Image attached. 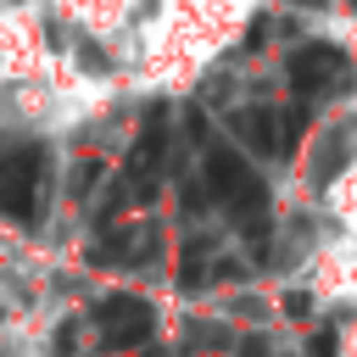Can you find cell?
<instances>
[{
    "instance_id": "cell-1",
    "label": "cell",
    "mask_w": 357,
    "mask_h": 357,
    "mask_svg": "<svg viewBox=\"0 0 357 357\" xmlns=\"http://www.w3.org/2000/svg\"><path fill=\"white\" fill-rule=\"evenodd\" d=\"M206 195L223 201L251 234H262V218H268V184L251 173V162L229 145H212L206 151Z\"/></svg>"
},
{
    "instance_id": "cell-2",
    "label": "cell",
    "mask_w": 357,
    "mask_h": 357,
    "mask_svg": "<svg viewBox=\"0 0 357 357\" xmlns=\"http://www.w3.org/2000/svg\"><path fill=\"white\" fill-rule=\"evenodd\" d=\"M39 178H45V151L39 145L0 156V212L17 218V223H33L39 218Z\"/></svg>"
},
{
    "instance_id": "cell-3",
    "label": "cell",
    "mask_w": 357,
    "mask_h": 357,
    "mask_svg": "<svg viewBox=\"0 0 357 357\" xmlns=\"http://www.w3.org/2000/svg\"><path fill=\"white\" fill-rule=\"evenodd\" d=\"M346 50L340 45H329V39H307V45H296L290 50V89L296 95H324V89H335V84H346Z\"/></svg>"
},
{
    "instance_id": "cell-4",
    "label": "cell",
    "mask_w": 357,
    "mask_h": 357,
    "mask_svg": "<svg viewBox=\"0 0 357 357\" xmlns=\"http://www.w3.org/2000/svg\"><path fill=\"white\" fill-rule=\"evenodd\" d=\"M95 324H100L106 351H134L139 340H151L156 312H151V301H139V296H106V301L95 307Z\"/></svg>"
},
{
    "instance_id": "cell-5",
    "label": "cell",
    "mask_w": 357,
    "mask_h": 357,
    "mask_svg": "<svg viewBox=\"0 0 357 357\" xmlns=\"http://www.w3.org/2000/svg\"><path fill=\"white\" fill-rule=\"evenodd\" d=\"M234 139L257 156H290V139H284V112H268V106H245L229 117Z\"/></svg>"
},
{
    "instance_id": "cell-6",
    "label": "cell",
    "mask_w": 357,
    "mask_h": 357,
    "mask_svg": "<svg viewBox=\"0 0 357 357\" xmlns=\"http://www.w3.org/2000/svg\"><path fill=\"white\" fill-rule=\"evenodd\" d=\"M346 156H351V128H340V134L324 139V151H318V162H312V184H329V178L346 167Z\"/></svg>"
},
{
    "instance_id": "cell-7",
    "label": "cell",
    "mask_w": 357,
    "mask_h": 357,
    "mask_svg": "<svg viewBox=\"0 0 357 357\" xmlns=\"http://www.w3.org/2000/svg\"><path fill=\"white\" fill-rule=\"evenodd\" d=\"M262 39H268V17H257V22H251V33H245V50H262Z\"/></svg>"
},
{
    "instance_id": "cell-8",
    "label": "cell",
    "mask_w": 357,
    "mask_h": 357,
    "mask_svg": "<svg viewBox=\"0 0 357 357\" xmlns=\"http://www.w3.org/2000/svg\"><path fill=\"white\" fill-rule=\"evenodd\" d=\"M312 357H335V335H329V329L312 335Z\"/></svg>"
},
{
    "instance_id": "cell-9",
    "label": "cell",
    "mask_w": 357,
    "mask_h": 357,
    "mask_svg": "<svg viewBox=\"0 0 357 357\" xmlns=\"http://www.w3.org/2000/svg\"><path fill=\"white\" fill-rule=\"evenodd\" d=\"M301 6H324V0H301Z\"/></svg>"
}]
</instances>
